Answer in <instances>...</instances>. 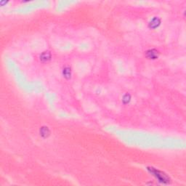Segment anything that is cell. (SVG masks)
<instances>
[{"mask_svg":"<svg viewBox=\"0 0 186 186\" xmlns=\"http://www.w3.org/2000/svg\"><path fill=\"white\" fill-rule=\"evenodd\" d=\"M153 169V168H152ZM152 173H153V174H155L156 175V177L158 178L159 180V181H161V182H162V183H167L169 181V177L166 175V174H164V173H162V172H161L158 171V170H156V169H152Z\"/></svg>","mask_w":186,"mask_h":186,"instance_id":"6da1fadb","label":"cell"},{"mask_svg":"<svg viewBox=\"0 0 186 186\" xmlns=\"http://www.w3.org/2000/svg\"><path fill=\"white\" fill-rule=\"evenodd\" d=\"M153 52H154V50H151V51L148 52V57H150V58H156V57H158V56H156V55H154V54L157 55V53H156V52H155L154 53H153Z\"/></svg>","mask_w":186,"mask_h":186,"instance_id":"7a4b0ae2","label":"cell"}]
</instances>
